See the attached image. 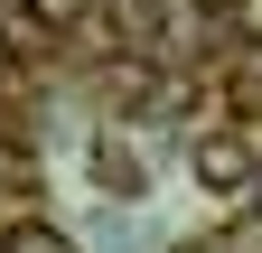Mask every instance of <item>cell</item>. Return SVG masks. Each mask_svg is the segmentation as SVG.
<instances>
[{"label": "cell", "instance_id": "obj_1", "mask_svg": "<svg viewBox=\"0 0 262 253\" xmlns=\"http://www.w3.org/2000/svg\"><path fill=\"white\" fill-rule=\"evenodd\" d=\"M187 160H196V178H206V187H253V169H262V150H253L244 132H206V141L187 150Z\"/></svg>", "mask_w": 262, "mask_h": 253}, {"label": "cell", "instance_id": "obj_2", "mask_svg": "<svg viewBox=\"0 0 262 253\" xmlns=\"http://www.w3.org/2000/svg\"><path fill=\"white\" fill-rule=\"evenodd\" d=\"M94 178H103V197H141V150L103 141V150H94Z\"/></svg>", "mask_w": 262, "mask_h": 253}, {"label": "cell", "instance_id": "obj_3", "mask_svg": "<svg viewBox=\"0 0 262 253\" xmlns=\"http://www.w3.org/2000/svg\"><path fill=\"white\" fill-rule=\"evenodd\" d=\"M0 253H75V244H66L56 225H38V216H19V225L0 235Z\"/></svg>", "mask_w": 262, "mask_h": 253}, {"label": "cell", "instance_id": "obj_4", "mask_svg": "<svg viewBox=\"0 0 262 253\" xmlns=\"http://www.w3.org/2000/svg\"><path fill=\"white\" fill-rule=\"evenodd\" d=\"M0 178H28V150H10V141H0Z\"/></svg>", "mask_w": 262, "mask_h": 253}, {"label": "cell", "instance_id": "obj_5", "mask_svg": "<svg viewBox=\"0 0 262 253\" xmlns=\"http://www.w3.org/2000/svg\"><path fill=\"white\" fill-rule=\"evenodd\" d=\"M234 19H244V28H253V38H262V0H234Z\"/></svg>", "mask_w": 262, "mask_h": 253}, {"label": "cell", "instance_id": "obj_6", "mask_svg": "<svg viewBox=\"0 0 262 253\" xmlns=\"http://www.w3.org/2000/svg\"><path fill=\"white\" fill-rule=\"evenodd\" d=\"M0 75H10V38H0Z\"/></svg>", "mask_w": 262, "mask_h": 253}, {"label": "cell", "instance_id": "obj_7", "mask_svg": "<svg viewBox=\"0 0 262 253\" xmlns=\"http://www.w3.org/2000/svg\"><path fill=\"white\" fill-rule=\"evenodd\" d=\"M253 197H262V169H253Z\"/></svg>", "mask_w": 262, "mask_h": 253}]
</instances>
